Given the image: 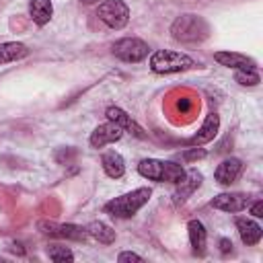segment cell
Masks as SVG:
<instances>
[{"mask_svg": "<svg viewBox=\"0 0 263 263\" xmlns=\"http://www.w3.org/2000/svg\"><path fill=\"white\" fill-rule=\"evenodd\" d=\"M171 37L179 43H201L210 37V25L199 14L183 12L173 21Z\"/></svg>", "mask_w": 263, "mask_h": 263, "instance_id": "6da1fadb", "label": "cell"}, {"mask_svg": "<svg viewBox=\"0 0 263 263\" xmlns=\"http://www.w3.org/2000/svg\"><path fill=\"white\" fill-rule=\"evenodd\" d=\"M195 68H201V64L183 51L156 49L150 55V70L154 74H175V72H187Z\"/></svg>", "mask_w": 263, "mask_h": 263, "instance_id": "7a4b0ae2", "label": "cell"}, {"mask_svg": "<svg viewBox=\"0 0 263 263\" xmlns=\"http://www.w3.org/2000/svg\"><path fill=\"white\" fill-rule=\"evenodd\" d=\"M150 195H152V189H150V187H138V189H134V191H127V193H123V195H117V197L109 199V201L103 205V210H105L109 216H113V218L125 220V218H132L140 208H144V205L148 203Z\"/></svg>", "mask_w": 263, "mask_h": 263, "instance_id": "3957f363", "label": "cell"}, {"mask_svg": "<svg viewBox=\"0 0 263 263\" xmlns=\"http://www.w3.org/2000/svg\"><path fill=\"white\" fill-rule=\"evenodd\" d=\"M138 173L148 179V181H156V183H177L183 179L185 168L177 162L171 160H158V158H144L138 164Z\"/></svg>", "mask_w": 263, "mask_h": 263, "instance_id": "277c9868", "label": "cell"}, {"mask_svg": "<svg viewBox=\"0 0 263 263\" xmlns=\"http://www.w3.org/2000/svg\"><path fill=\"white\" fill-rule=\"evenodd\" d=\"M97 18L113 31H121L129 23V8L123 0H103L97 6Z\"/></svg>", "mask_w": 263, "mask_h": 263, "instance_id": "5b68a950", "label": "cell"}, {"mask_svg": "<svg viewBox=\"0 0 263 263\" xmlns=\"http://www.w3.org/2000/svg\"><path fill=\"white\" fill-rule=\"evenodd\" d=\"M111 53L117 60H121V62L138 64V62H142V60L148 58L150 45L144 39H138V37H123V39H117L111 45Z\"/></svg>", "mask_w": 263, "mask_h": 263, "instance_id": "8992f818", "label": "cell"}, {"mask_svg": "<svg viewBox=\"0 0 263 263\" xmlns=\"http://www.w3.org/2000/svg\"><path fill=\"white\" fill-rule=\"evenodd\" d=\"M37 228L41 234H47L53 238H68V240H78V242L88 238L86 228L78 226V224H58L53 220H39Z\"/></svg>", "mask_w": 263, "mask_h": 263, "instance_id": "52a82bcc", "label": "cell"}, {"mask_svg": "<svg viewBox=\"0 0 263 263\" xmlns=\"http://www.w3.org/2000/svg\"><path fill=\"white\" fill-rule=\"evenodd\" d=\"M201 181H203V177H201V173H199L197 168H189V171H185L183 179L175 183L173 201H175L177 205H179V203H185V201H187V199H189V197L199 189Z\"/></svg>", "mask_w": 263, "mask_h": 263, "instance_id": "ba28073f", "label": "cell"}, {"mask_svg": "<svg viewBox=\"0 0 263 263\" xmlns=\"http://www.w3.org/2000/svg\"><path fill=\"white\" fill-rule=\"evenodd\" d=\"M121 136H123V129H121L117 123H113V121L107 119L105 123H101V125H97V127L92 129V134H90V138H88V144H90L92 148H103V146H107V144L119 142Z\"/></svg>", "mask_w": 263, "mask_h": 263, "instance_id": "9c48e42d", "label": "cell"}, {"mask_svg": "<svg viewBox=\"0 0 263 263\" xmlns=\"http://www.w3.org/2000/svg\"><path fill=\"white\" fill-rule=\"evenodd\" d=\"M210 203H212V208H216V210L236 214V212H242V210L249 208L251 197H249L247 193H238V191H236V193H230V191H226V193L216 195Z\"/></svg>", "mask_w": 263, "mask_h": 263, "instance_id": "30bf717a", "label": "cell"}, {"mask_svg": "<svg viewBox=\"0 0 263 263\" xmlns=\"http://www.w3.org/2000/svg\"><path fill=\"white\" fill-rule=\"evenodd\" d=\"M105 117L109 119V121H113V123H117L123 132H127V134H132L134 138H140V140H144V138H148V134L132 119V115H127L121 107H107V111H105Z\"/></svg>", "mask_w": 263, "mask_h": 263, "instance_id": "8fae6325", "label": "cell"}, {"mask_svg": "<svg viewBox=\"0 0 263 263\" xmlns=\"http://www.w3.org/2000/svg\"><path fill=\"white\" fill-rule=\"evenodd\" d=\"M240 173H242V160L236 158V156H230V158H224V160L216 166L214 179H216V183L228 187V185H232V183L240 177Z\"/></svg>", "mask_w": 263, "mask_h": 263, "instance_id": "7c38bea8", "label": "cell"}, {"mask_svg": "<svg viewBox=\"0 0 263 263\" xmlns=\"http://www.w3.org/2000/svg\"><path fill=\"white\" fill-rule=\"evenodd\" d=\"M214 60L220 66L232 68V70H257V62L245 53H238V51H216Z\"/></svg>", "mask_w": 263, "mask_h": 263, "instance_id": "4fadbf2b", "label": "cell"}, {"mask_svg": "<svg viewBox=\"0 0 263 263\" xmlns=\"http://www.w3.org/2000/svg\"><path fill=\"white\" fill-rule=\"evenodd\" d=\"M234 224H236V230H238V236H240L242 245H247V247L259 245V240L263 236V228L255 220L238 216V218H234Z\"/></svg>", "mask_w": 263, "mask_h": 263, "instance_id": "5bb4252c", "label": "cell"}, {"mask_svg": "<svg viewBox=\"0 0 263 263\" xmlns=\"http://www.w3.org/2000/svg\"><path fill=\"white\" fill-rule=\"evenodd\" d=\"M218 129H220V115H218V113H210V115L203 119V123H201V127L197 129V134L187 140V144H191V146L208 144V142H212V140L216 138Z\"/></svg>", "mask_w": 263, "mask_h": 263, "instance_id": "9a60e30c", "label": "cell"}, {"mask_svg": "<svg viewBox=\"0 0 263 263\" xmlns=\"http://www.w3.org/2000/svg\"><path fill=\"white\" fill-rule=\"evenodd\" d=\"M187 232H189V242H191V251L193 255H203L205 253V245H208V230L199 220H189L187 222Z\"/></svg>", "mask_w": 263, "mask_h": 263, "instance_id": "2e32d148", "label": "cell"}, {"mask_svg": "<svg viewBox=\"0 0 263 263\" xmlns=\"http://www.w3.org/2000/svg\"><path fill=\"white\" fill-rule=\"evenodd\" d=\"M101 164H103L105 175L111 177V179H121V177L125 175V160H123V156H121L119 152H115V150L103 152Z\"/></svg>", "mask_w": 263, "mask_h": 263, "instance_id": "e0dca14e", "label": "cell"}, {"mask_svg": "<svg viewBox=\"0 0 263 263\" xmlns=\"http://www.w3.org/2000/svg\"><path fill=\"white\" fill-rule=\"evenodd\" d=\"M29 16L37 27H45L53 16L51 0H29Z\"/></svg>", "mask_w": 263, "mask_h": 263, "instance_id": "ac0fdd59", "label": "cell"}, {"mask_svg": "<svg viewBox=\"0 0 263 263\" xmlns=\"http://www.w3.org/2000/svg\"><path fill=\"white\" fill-rule=\"evenodd\" d=\"M31 53V49L21 43V41H4L0 43V66L2 64H10V62H18L23 58H27Z\"/></svg>", "mask_w": 263, "mask_h": 263, "instance_id": "d6986e66", "label": "cell"}, {"mask_svg": "<svg viewBox=\"0 0 263 263\" xmlns=\"http://www.w3.org/2000/svg\"><path fill=\"white\" fill-rule=\"evenodd\" d=\"M86 232H88V236H92L95 240H99L101 245H111V242H115V230L109 226V224H105V222H101V220H92V222H88L86 226Z\"/></svg>", "mask_w": 263, "mask_h": 263, "instance_id": "ffe728a7", "label": "cell"}, {"mask_svg": "<svg viewBox=\"0 0 263 263\" xmlns=\"http://www.w3.org/2000/svg\"><path fill=\"white\" fill-rule=\"evenodd\" d=\"M47 257L55 263H66V261H74V253L68 247L62 245H49L47 247Z\"/></svg>", "mask_w": 263, "mask_h": 263, "instance_id": "44dd1931", "label": "cell"}, {"mask_svg": "<svg viewBox=\"0 0 263 263\" xmlns=\"http://www.w3.org/2000/svg\"><path fill=\"white\" fill-rule=\"evenodd\" d=\"M234 80L240 86H257L261 82V76L257 70H236L234 72Z\"/></svg>", "mask_w": 263, "mask_h": 263, "instance_id": "7402d4cb", "label": "cell"}, {"mask_svg": "<svg viewBox=\"0 0 263 263\" xmlns=\"http://www.w3.org/2000/svg\"><path fill=\"white\" fill-rule=\"evenodd\" d=\"M205 156H208V152H205L203 148H199V146H191V148L179 152V158H181L183 162H195V160H201V158H205Z\"/></svg>", "mask_w": 263, "mask_h": 263, "instance_id": "603a6c76", "label": "cell"}, {"mask_svg": "<svg viewBox=\"0 0 263 263\" xmlns=\"http://www.w3.org/2000/svg\"><path fill=\"white\" fill-rule=\"evenodd\" d=\"M249 212L253 214V218H263V201L255 199L253 203H249Z\"/></svg>", "mask_w": 263, "mask_h": 263, "instance_id": "cb8c5ba5", "label": "cell"}, {"mask_svg": "<svg viewBox=\"0 0 263 263\" xmlns=\"http://www.w3.org/2000/svg\"><path fill=\"white\" fill-rule=\"evenodd\" d=\"M117 261H119V263H123V261H142V257H140L138 253L123 251V253H119V255H117Z\"/></svg>", "mask_w": 263, "mask_h": 263, "instance_id": "d4e9b609", "label": "cell"}, {"mask_svg": "<svg viewBox=\"0 0 263 263\" xmlns=\"http://www.w3.org/2000/svg\"><path fill=\"white\" fill-rule=\"evenodd\" d=\"M220 251L222 253H230L232 251V240L230 238H220Z\"/></svg>", "mask_w": 263, "mask_h": 263, "instance_id": "484cf974", "label": "cell"}, {"mask_svg": "<svg viewBox=\"0 0 263 263\" xmlns=\"http://www.w3.org/2000/svg\"><path fill=\"white\" fill-rule=\"evenodd\" d=\"M80 2H82V4H99L101 0H80Z\"/></svg>", "mask_w": 263, "mask_h": 263, "instance_id": "4316f807", "label": "cell"}]
</instances>
